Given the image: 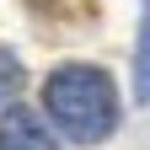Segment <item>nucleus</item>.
Listing matches in <instances>:
<instances>
[{
	"label": "nucleus",
	"mask_w": 150,
	"mask_h": 150,
	"mask_svg": "<svg viewBox=\"0 0 150 150\" xmlns=\"http://www.w3.org/2000/svg\"><path fill=\"white\" fill-rule=\"evenodd\" d=\"M0 150H59V145L38 112L11 107V112H0Z\"/></svg>",
	"instance_id": "obj_2"
},
{
	"label": "nucleus",
	"mask_w": 150,
	"mask_h": 150,
	"mask_svg": "<svg viewBox=\"0 0 150 150\" xmlns=\"http://www.w3.org/2000/svg\"><path fill=\"white\" fill-rule=\"evenodd\" d=\"M16 91H22V59L11 48H0V107H6Z\"/></svg>",
	"instance_id": "obj_4"
},
{
	"label": "nucleus",
	"mask_w": 150,
	"mask_h": 150,
	"mask_svg": "<svg viewBox=\"0 0 150 150\" xmlns=\"http://www.w3.org/2000/svg\"><path fill=\"white\" fill-rule=\"evenodd\" d=\"M43 107H48V118L59 123L75 145H97V139L112 134V123H118L112 81L97 64H64V70H54L48 86H43Z\"/></svg>",
	"instance_id": "obj_1"
},
{
	"label": "nucleus",
	"mask_w": 150,
	"mask_h": 150,
	"mask_svg": "<svg viewBox=\"0 0 150 150\" xmlns=\"http://www.w3.org/2000/svg\"><path fill=\"white\" fill-rule=\"evenodd\" d=\"M134 97L150 102V11H145V32H139V59H134Z\"/></svg>",
	"instance_id": "obj_3"
}]
</instances>
